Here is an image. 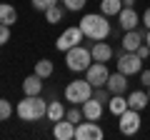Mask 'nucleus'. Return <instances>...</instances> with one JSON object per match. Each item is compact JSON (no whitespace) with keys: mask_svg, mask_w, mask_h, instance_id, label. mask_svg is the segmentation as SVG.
I'll use <instances>...</instances> for the list:
<instances>
[{"mask_svg":"<svg viewBox=\"0 0 150 140\" xmlns=\"http://www.w3.org/2000/svg\"><path fill=\"white\" fill-rule=\"evenodd\" d=\"M80 108H83V118H85V120H100V115H103V103L98 100L95 95L88 98Z\"/></svg>","mask_w":150,"mask_h":140,"instance_id":"obj_12","label":"nucleus"},{"mask_svg":"<svg viewBox=\"0 0 150 140\" xmlns=\"http://www.w3.org/2000/svg\"><path fill=\"white\" fill-rule=\"evenodd\" d=\"M10 115H13V105H10V100L0 98V123H5Z\"/></svg>","mask_w":150,"mask_h":140,"instance_id":"obj_24","label":"nucleus"},{"mask_svg":"<svg viewBox=\"0 0 150 140\" xmlns=\"http://www.w3.org/2000/svg\"><path fill=\"white\" fill-rule=\"evenodd\" d=\"M120 118V133L123 135H135L140 130V110H133V108H128L125 113H120L118 115Z\"/></svg>","mask_w":150,"mask_h":140,"instance_id":"obj_7","label":"nucleus"},{"mask_svg":"<svg viewBox=\"0 0 150 140\" xmlns=\"http://www.w3.org/2000/svg\"><path fill=\"white\" fill-rule=\"evenodd\" d=\"M93 93H95V88L88 80H70L65 85V100L73 105H83L88 98H93Z\"/></svg>","mask_w":150,"mask_h":140,"instance_id":"obj_3","label":"nucleus"},{"mask_svg":"<svg viewBox=\"0 0 150 140\" xmlns=\"http://www.w3.org/2000/svg\"><path fill=\"white\" fill-rule=\"evenodd\" d=\"M65 118H68L70 123H75V125H78V123L83 120V108H78V105H75V108H70L68 113H65Z\"/></svg>","mask_w":150,"mask_h":140,"instance_id":"obj_27","label":"nucleus"},{"mask_svg":"<svg viewBox=\"0 0 150 140\" xmlns=\"http://www.w3.org/2000/svg\"><path fill=\"white\" fill-rule=\"evenodd\" d=\"M120 10H123V0H103L100 3V13L103 15H120Z\"/></svg>","mask_w":150,"mask_h":140,"instance_id":"obj_20","label":"nucleus"},{"mask_svg":"<svg viewBox=\"0 0 150 140\" xmlns=\"http://www.w3.org/2000/svg\"><path fill=\"white\" fill-rule=\"evenodd\" d=\"M53 135H55L58 140H70V138H75V123H70L68 118L58 120L55 128H53Z\"/></svg>","mask_w":150,"mask_h":140,"instance_id":"obj_14","label":"nucleus"},{"mask_svg":"<svg viewBox=\"0 0 150 140\" xmlns=\"http://www.w3.org/2000/svg\"><path fill=\"white\" fill-rule=\"evenodd\" d=\"M135 5V0H123V8H133Z\"/></svg>","mask_w":150,"mask_h":140,"instance_id":"obj_32","label":"nucleus"},{"mask_svg":"<svg viewBox=\"0 0 150 140\" xmlns=\"http://www.w3.org/2000/svg\"><path fill=\"white\" fill-rule=\"evenodd\" d=\"M108 108H110V113H115V115L125 113V110H128V98H123V95H112L110 100H108Z\"/></svg>","mask_w":150,"mask_h":140,"instance_id":"obj_21","label":"nucleus"},{"mask_svg":"<svg viewBox=\"0 0 150 140\" xmlns=\"http://www.w3.org/2000/svg\"><path fill=\"white\" fill-rule=\"evenodd\" d=\"M0 23H3V25L18 23V10L10 5V3H0Z\"/></svg>","mask_w":150,"mask_h":140,"instance_id":"obj_18","label":"nucleus"},{"mask_svg":"<svg viewBox=\"0 0 150 140\" xmlns=\"http://www.w3.org/2000/svg\"><path fill=\"white\" fill-rule=\"evenodd\" d=\"M53 70H55V65H53V60H48V58H43V60L35 63V75H40L43 80L53 75Z\"/></svg>","mask_w":150,"mask_h":140,"instance_id":"obj_22","label":"nucleus"},{"mask_svg":"<svg viewBox=\"0 0 150 140\" xmlns=\"http://www.w3.org/2000/svg\"><path fill=\"white\" fill-rule=\"evenodd\" d=\"M10 40V25H3L0 23V45H5Z\"/></svg>","mask_w":150,"mask_h":140,"instance_id":"obj_28","label":"nucleus"},{"mask_svg":"<svg viewBox=\"0 0 150 140\" xmlns=\"http://www.w3.org/2000/svg\"><path fill=\"white\" fill-rule=\"evenodd\" d=\"M60 3L65 5V10L78 13V10H83V8H85V3H88V0H60Z\"/></svg>","mask_w":150,"mask_h":140,"instance_id":"obj_25","label":"nucleus"},{"mask_svg":"<svg viewBox=\"0 0 150 140\" xmlns=\"http://www.w3.org/2000/svg\"><path fill=\"white\" fill-rule=\"evenodd\" d=\"M60 0H33V8L35 10H40V13H45V10H50L53 5H58Z\"/></svg>","mask_w":150,"mask_h":140,"instance_id":"obj_26","label":"nucleus"},{"mask_svg":"<svg viewBox=\"0 0 150 140\" xmlns=\"http://www.w3.org/2000/svg\"><path fill=\"white\" fill-rule=\"evenodd\" d=\"M45 20L53 23V25H55V23H60V20H63V8H60V5H53L50 10H45Z\"/></svg>","mask_w":150,"mask_h":140,"instance_id":"obj_23","label":"nucleus"},{"mask_svg":"<svg viewBox=\"0 0 150 140\" xmlns=\"http://www.w3.org/2000/svg\"><path fill=\"white\" fill-rule=\"evenodd\" d=\"M140 80L145 88H150V70H140Z\"/></svg>","mask_w":150,"mask_h":140,"instance_id":"obj_30","label":"nucleus"},{"mask_svg":"<svg viewBox=\"0 0 150 140\" xmlns=\"http://www.w3.org/2000/svg\"><path fill=\"white\" fill-rule=\"evenodd\" d=\"M143 43H145V35L138 30V28H133V30H125V38H123V43H120V45H123L125 53H135Z\"/></svg>","mask_w":150,"mask_h":140,"instance_id":"obj_11","label":"nucleus"},{"mask_svg":"<svg viewBox=\"0 0 150 140\" xmlns=\"http://www.w3.org/2000/svg\"><path fill=\"white\" fill-rule=\"evenodd\" d=\"M108 78H110L108 63H98V60H93V63H90V68L85 70V80L90 83L93 88H105Z\"/></svg>","mask_w":150,"mask_h":140,"instance_id":"obj_5","label":"nucleus"},{"mask_svg":"<svg viewBox=\"0 0 150 140\" xmlns=\"http://www.w3.org/2000/svg\"><path fill=\"white\" fill-rule=\"evenodd\" d=\"M118 70L120 73H125V75H135V73H140L143 70V58H138V53H123L118 58Z\"/></svg>","mask_w":150,"mask_h":140,"instance_id":"obj_9","label":"nucleus"},{"mask_svg":"<svg viewBox=\"0 0 150 140\" xmlns=\"http://www.w3.org/2000/svg\"><path fill=\"white\" fill-rule=\"evenodd\" d=\"M65 63H68V68L73 70V73H83V70L90 68L93 53L88 48H83V45H75V48H70L68 53H65Z\"/></svg>","mask_w":150,"mask_h":140,"instance_id":"obj_4","label":"nucleus"},{"mask_svg":"<svg viewBox=\"0 0 150 140\" xmlns=\"http://www.w3.org/2000/svg\"><path fill=\"white\" fill-rule=\"evenodd\" d=\"M18 118L20 120H28V123H35V120L45 118L48 115V103L43 100L40 95H25L15 108Z\"/></svg>","mask_w":150,"mask_h":140,"instance_id":"obj_2","label":"nucleus"},{"mask_svg":"<svg viewBox=\"0 0 150 140\" xmlns=\"http://www.w3.org/2000/svg\"><path fill=\"white\" fill-rule=\"evenodd\" d=\"M118 20H120V28H123V30H133V28L140 25V15L135 13V8H123L120 15H118Z\"/></svg>","mask_w":150,"mask_h":140,"instance_id":"obj_13","label":"nucleus"},{"mask_svg":"<svg viewBox=\"0 0 150 140\" xmlns=\"http://www.w3.org/2000/svg\"><path fill=\"white\" fill-rule=\"evenodd\" d=\"M75 138L78 140H103L105 133L98 125V120H90V123H78L75 125Z\"/></svg>","mask_w":150,"mask_h":140,"instance_id":"obj_8","label":"nucleus"},{"mask_svg":"<svg viewBox=\"0 0 150 140\" xmlns=\"http://www.w3.org/2000/svg\"><path fill=\"white\" fill-rule=\"evenodd\" d=\"M140 23H143V25H145V28L150 30V8H148L145 13H143V15H140Z\"/></svg>","mask_w":150,"mask_h":140,"instance_id":"obj_31","label":"nucleus"},{"mask_svg":"<svg viewBox=\"0 0 150 140\" xmlns=\"http://www.w3.org/2000/svg\"><path fill=\"white\" fill-rule=\"evenodd\" d=\"M83 38H85V35H83L80 25H78V28H65V33H60V38H58V43H55V48H58L60 53H68L70 48L80 45Z\"/></svg>","mask_w":150,"mask_h":140,"instance_id":"obj_6","label":"nucleus"},{"mask_svg":"<svg viewBox=\"0 0 150 140\" xmlns=\"http://www.w3.org/2000/svg\"><path fill=\"white\" fill-rule=\"evenodd\" d=\"M90 53H93V60H98V63H108V60L112 58V48L108 43H103V40H95V43H93Z\"/></svg>","mask_w":150,"mask_h":140,"instance_id":"obj_15","label":"nucleus"},{"mask_svg":"<svg viewBox=\"0 0 150 140\" xmlns=\"http://www.w3.org/2000/svg\"><path fill=\"white\" fill-rule=\"evenodd\" d=\"M105 88L112 93V95H125V90H128V75L125 73H110V78H108Z\"/></svg>","mask_w":150,"mask_h":140,"instance_id":"obj_10","label":"nucleus"},{"mask_svg":"<svg viewBox=\"0 0 150 140\" xmlns=\"http://www.w3.org/2000/svg\"><path fill=\"white\" fill-rule=\"evenodd\" d=\"M145 105H150L148 93H145V90H133V93L128 95V108H133V110H143Z\"/></svg>","mask_w":150,"mask_h":140,"instance_id":"obj_17","label":"nucleus"},{"mask_svg":"<svg viewBox=\"0 0 150 140\" xmlns=\"http://www.w3.org/2000/svg\"><path fill=\"white\" fill-rule=\"evenodd\" d=\"M80 30L85 38H90L93 43L95 40H105L110 35V23H108V15L103 13H90L80 20Z\"/></svg>","mask_w":150,"mask_h":140,"instance_id":"obj_1","label":"nucleus"},{"mask_svg":"<svg viewBox=\"0 0 150 140\" xmlns=\"http://www.w3.org/2000/svg\"><path fill=\"white\" fill-rule=\"evenodd\" d=\"M145 43H148V45H150V30H148V35H145Z\"/></svg>","mask_w":150,"mask_h":140,"instance_id":"obj_33","label":"nucleus"},{"mask_svg":"<svg viewBox=\"0 0 150 140\" xmlns=\"http://www.w3.org/2000/svg\"><path fill=\"white\" fill-rule=\"evenodd\" d=\"M148 100H150V88H148Z\"/></svg>","mask_w":150,"mask_h":140,"instance_id":"obj_34","label":"nucleus"},{"mask_svg":"<svg viewBox=\"0 0 150 140\" xmlns=\"http://www.w3.org/2000/svg\"><path fill=\"white\" fill-rule=\"evenodd\" d=\"M23 93H25V95H40V93H43V78L35 75V73L28 75L25 80H23Z\"/></svg>","mask_w":150,"mask_h":140,"instance_id":"obj_16","label":"nucleus"},{"mask_svg":"<svg viewBox=\"0 0 150 140\" xmlns=\"http://www.w3.org/2000/svg\"><path fill=\"white\" fill-rule=\"evenodd\" d=\"M45 118H48L50 123H58V120H63V118H65V108H63V103L50 100V103H48V115H45Z\"/></svg>","mask_w":150,"mask_h":140,"instance_id":"obj_19","label":"nucleus"},{"mask_svg":"<svg viewBox=\"0 0 150 140\" xmlns=\"http://www.w3.org/2000/svg\"><path fill=\"white\" fill-rule=\"evenodd\" d=\"M135 53H138V58H143V60H145V58L150 55V45H148V43H143L138 50H135Z\"/></svg>","mask_w":150,"mask_h":140,"instance_id":"obj_29","label":"nucleus"}]
</instances>
